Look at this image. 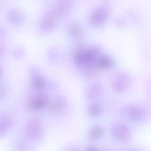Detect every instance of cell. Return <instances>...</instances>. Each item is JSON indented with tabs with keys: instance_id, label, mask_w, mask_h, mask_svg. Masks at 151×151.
Segmentation results:
<instances>
[{
	"instance_id": "cell-1",
	"label": "cell",
	"mask_w": 151,
	"mask_h": 151,
	"mask_svg": "<svg viewBox=\"0 0 151 151\" xmlns=\"http://www.w3.org/2000/svg\"><path fill=\"white\" fill-rule=\"evenodd\" d=\"M42 136V123L38 119L29 120L24 128V137L29 142H37Z\"/></svg>"
},
{
	"instance_id": "cell-2",
	"label": "cell",
	"mask_w": 151,
	"mask_h": 151,
	"mask_svg": "<svg viewBox=\"0 0 151 151\" xmlns=\"http://www.w3.org/2000/svg\"><path fill=\"white\" fill-rule=\"evenodd\" d=\"M50 99L49 96L42 92H35V95L32 96L27 102V107L30 111L38 112L49 107Z\"/></svg>"
},
{
	"instance_id": "cell-3",
	"label": "cell",
	"mask_w": 151,
	"mask_h": 151,
	"mask_svg": "<svg viewBox=\"0 0 151 151\" xmlns=\"http://www.w3.org/2000/svg\"><path fill=\"white\" fill-rule=\"evenodd\" d=\"M57 26V16L53 12H48L44 13L41 20L39 21V29L43 33L52 31Z\"/></svg>"
},
{
	"instance_id": "cell-4",
	"label": "cell",
	"mask_w": 151,
	"mask_h": 151,
	"mask_svg": "<svg viewBox=\"0 0 151 151\" xmlns=\"http://www.w3.org/2000/svg\"><path fill=\"white\" fill-rule=\"evenodd\" d=\"M8 23L14 27H21L26 22V13L19 8H12L7 12Z\"/></svg>"
},
{
	"instance_id": "cell-5",
	"label": "cell",
	"mask_w": 151,
	"mask_h": 151,
	"mask_svg": "<svg viewBox=\"0 0 151 151\" xmlns=\"http://www.w3.org/2000/svg\"><path fill=\"white\" fill-rule=\"evenodd\" d=\"M109 16V12L104 8H96L90 15L89 22L94 27H99L105 22Z\"/></svg>"
},
{
	"instance_id": "cell-6",
	"label": "cell",
	"mask_w": 151,
	"mask_h": 151,
	"mask_svg": "<svg viewBox=\"0 0 151 151\" xmlns=\"http://www.w3.org/2000/svg\"><path fill=\"white\" fill-rule=\"evenodd\" d=\"M47 85H48V81L42 74L35 73L34 75H32L30 86L32 89L35 90V92H42L47 87Z\"/></svg>"
},
{
	"instance_id": "cell-7",
	"label": "cell",
	"mask_w": 151,
	"mask_h": 151,
	"mask_svg": "<svg viewBox=\"0 0 151 151\" xmlns=\"http://www.w3.org/2000/svg\"><path fill=\"white\" fill-rule=\"evenodd\" d=\"M13 126V120L12 117L6 113L0 114V138H3L8 134Z\"/></svg>"
},
{
	"instance_id": "cell-8",
	"label": "cell",
	"mask_w": 151,
	"mask_h": 151,
	"mask_svg": "<svg viewBox=\"0 0 151 151\" xmlns=\"http://www.w3.org/2000/svg\"><path fill=\"white\" fill-rule=\"evenodd\" d=\"M96 56V51L94 50H87L85 51L78 52L75 55V60L78 64H83V63H88L95 59Z\"/></svg>"
},
{
	"instance_id": "cell-9",
	"label": "cell",
	"mask_w": 151,
	"mask_h": 151,
	"mask_svg": "<svg viewBox=\"0 0 151 151\" xmlns=\"http://www.w3.org/2000/svg\"><path fill=\"white\" fill-rule=\"evenodd\" d=\"M72 4V0H58L55 5V10L52 12L56 14L57 17L59 15H65L70 11Z\"/></svg>"
},
{
	"instance_id": "cell-10",
	"label": "cell",
	"mask_w": 151,
	"mask_h": 151,
	"mask_svg": "<svg viewBox=\"0 0 151 151\" xmlns=\"http://www.w3.org/2000/svg\"><path fill=\"white\" fill-rule=\"evenodd\" d=\"M97 64L100 67L102 68H111V66H113L114 63H113V60L111 58L106 56V55H103V56H100L98 58V60H97Z\"/></svg>"
},
{
	"instance_id": "cell-11",
	"label": "cell",
	"mask_w": 151,
	"mask_h": 151,
	"mask_svg": "<svg viewBox=\"0 0 151 151\" xmlns=\"http://www.w3.org/2000/svg\"><path fill=\"white\" fill-rule=\"evenodd\" d=\"M12 151H29L26 142L22 140H15L12 144Z\"/></svg>"
},
{
	"instance_id": "cell-12",
	"label": "cell",
	"mask_w": 151,
	"mask_h": 151,
	"mask_svg": "<svg viewBox=\"0 0 151 151\" xmlns=\"http://www.w3.org/2000/svg\"><path fill=\"white\" fill-rule=\"evenodd\" d=\"M68 32H69V35L71 36H73V37H78L81 35V29L79 26H77L76 24H73L71 26H69L68 27Z\"/></svg>"
},
{
	"instance_id": "cell-13",
	"label": "cell",
	"mask_w": 151,
	"mask_h": 151,
	"mask_svg": "<svg viewBox=\"0 0 151 151\" xmlns=\"http://www.w3.org/2000/svg\"><path fill=\"white\" fill-rule=\"evenodd\" d=\"M8 95V87L7 85L0 81V103L4 101Z\"/></svg>"
},
{
	"instance_id": "cell-14",
	"label": "cell",
	"mask_w": 151,
	"mask_h": 151,
	"mask_svg": "<svg viewBox=\"0 0 151 151\" xmlns=\"http://www.w3.org/2000/svg\"><path fill=\"white\" fill-rule=\"evenodd\" d=\"M2 76H3V68H2V65H0V81L2 79Z\"/></svg>"
}]
</instances>
